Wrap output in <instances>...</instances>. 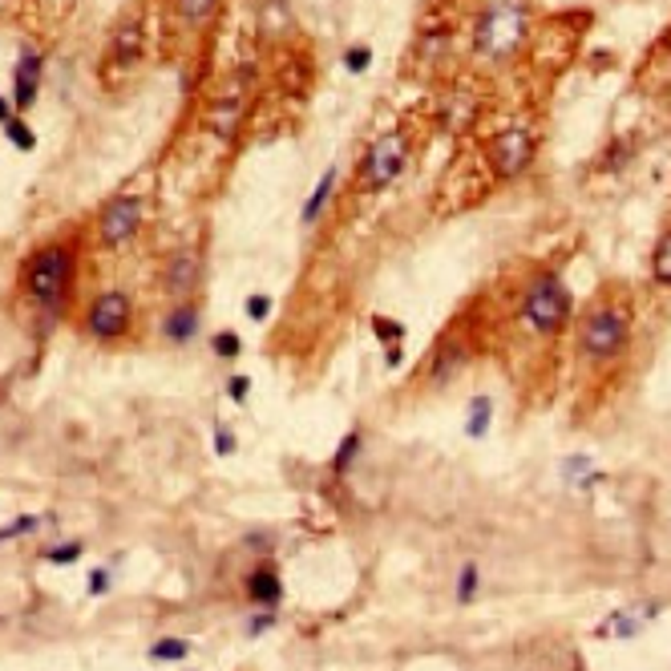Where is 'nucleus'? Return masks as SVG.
Returning a JSON list of instances; mask_svg holds the SVG:
<instances>
[{"label":"nucleus","instance_id":"20","mask_svg":"<svg viewBox=\"0 0 671 671\" xmlns=\"http://www.w3.org/2000/svg\"><path fill=\"white\" fill-rule=\"evenodd\" d=\"M186 655H190V643H186V639L166 635V639H154L150 651H146V659H150V663H178V659H186Z\"/></svg>","mask_w":671,"mask_h":671},{"label":"nucleus","instance_id":"38","mask_svg":"<svg viewBox=\"0 0 671 671\" xmlns=\"http://www.w3.org/2000/svg\"><path fill=\"white\" fill-rule=\"evenodd\" d=\"M16 118V110H13V102L8 97H0V126H8V121Z\"/></svg>","mask_w":671,"mask_h":671},{"label":"nucleus","instance_id":"33","mask_svg":"<svg viewBox=\"0 0 671 671\" xmlns=\"http://www.w3.org/2000/svg\"><path fill=\"white\" fill-rule=\"evenodd\" d=\"M105 590H110V566H93V570H89V595L102 598Z\"/></svg>","mask_w":671,"mask_h":671},{"label":"nucleus","instance_id":"4","mask_svg":"<svg viewBox=\"0 0 671 671\" xmlns=\"http://www.w3.org/2000/svg\"><path fill=\"white\" fill-rule=\"evenodd\" d=\"M631 340V312L619 304H598L582 315L578 323V348L590 360H611L627 348Z\"/></svg>","mask_w":671,"mask_h":671},{"label":"nucleus","instance_id":"27","mask_svg":"<svg viewBox=\"0 0 671 671\" xmlns=\"http://www.w3.org/2000/svg\"><path fill=\"white\" fill-rule=\"evenodd\" d=\"M40 525H45V517H40V514H21V517H13V522H4V525H0V542L24 538V534L40 530Z\"/></svg>","mask_w":671,"mask_h":671},{"label":"nucleus","instance_id":"23","mask_svg":"<svg viewBox=\"0 0 671 671\" xmlns=\"http://www.w3.org/2000/svg\"><path fill=\"white\" fill-rule=\"evenodd\" d=\"M210 352L218 356V360H239L243 356V336L239 331H231V328H223V331H215V336H210Z\"/></svg>","mask_w":671,"mask_h":671},{"label":"nucleus","instance_id":"2","mask_svg":"<svg viewBox=\"0 0 671 671\" xmlns=\"http://www.w3.org/2000/svg\"><path fill=\"white\" fill-rule=\"evenodd\" d=\"M525 29H530V13L522 4H509V0H490V4L477 13L473 21V49L481 57L493 61H506L522 49Z\"/></svg>","mask_w":671,"mask_h":671},{"label":"nucleus","instance_id":"9","mask_svg":"<svg viewBox=\"0 0 671 671\" xmlns=\"http://www.w3.org/2000/svg\"><path fill=\"white\" fill-rule=\"evenodd\" d=\"M202 271H207V263H202V251L199 247H178L174 255L162 263L158 271V283L162 291H166L170 299H194V291L202 287Z\"/></svg>","mask_w":671,"mask_h":671},{"label":"nucleus","instance_id":"19","mask_svg":"<svg viewBox=\"0 0 671 671\" xmlns=\"http://www.w3.org/2000/svg\"><path fill=\"white\" fill-rule=\"evenodd\" d=\"M81 554H85V542H81V538H65V542H53V546L40 550V562H49V566H73Z\"/></svg>","mask_w":671,"mask_h":671},{"label":"nucleus","instance_id":"13","mask_svg":"<svg viewBox=\"0 0 671 671\" xmlns=\"http://www.w3.org/2000/svg\"><path fill=\"white\" fill-rule=\"evenodd\" d=\"M243 113H247V93L231 89V93H223V97H218V102L207 110V129H210V134H218L223 142H234V137H239Z\"/></svg>","mask_w":671,"mask_h":671},{"label":"nucleus","instance_id":"1","mask_svg":"<svg viewBox=\"0 0 671 671\" xmlns=\"http://www.w3.org/2000/svg\"><path fill=\"white\" fill-rule=\"evenodd\" d=\"M81 271V251L69 239H53L37 247L21 267V291L29 296L32 307L61 315L73 296V283Z\"/></svg>","mask_w":671,"mask_h":671},{"label":"nucleus","instance_id":"39","mask_svg":"<svg viewBox=\"0 0 671 671\" xmlns=\"http://www.w3.org/2000/svg\"><path fill=\"white\" fill-rule=\"evenodd\" d=\"M0 622H4V614H0Z\"/></svg>","mask_w":671,"mask_h":671},{"label":"nucleus","instance_id":"7","mask_svg":"<svg viewBox=\"0 0 671 671\" xmlns=\"http://www.w3.org/2000/svg\"><path fill=\"white\" fill-rule=\"evenodd\" d=\"M146 202L137 194H113L102 210H97V243L105 251H118L126 243H134V234L142 231Z\"/></svg>","mask_w":671,"mask_h":671},{"label":"nucleus","instance_id":"28","mask_svg":"<svg viewBox=\"0 0 671 671\" xmlns=\"http://www.w3.org/2000/svg\"><path fill=\"white\" fill-rule=\"evenodd\" d=\"M340 61H344L348 77H360V73H368V65H372V49L368 45H348Z\"/></svg>","mask_w":671,"mask_h":671},{"label":"nucleus","instance_id":"10","mask_svg":"<svg viewBox=\"0 0 671 671\" xmlns=\"http://www.w3.org/2000/svg\"><path fill=\"white\" fill-rule=\"evenodd\" d=\"M40 81H45V57L32 45H24L13 65V110L16 113L32 110V102H37V93H40Z\"/></svg>","mask_w":671,"mask_h":671},{"label":"nucleus","instance_id":"25","mask_svg":"<svg viewBox=\"0 0 671 671\" xmlns=\"http://www.w3.org/2000/svg\"><path fill=\"white\" fill-rule=\"evenodd\" d=\"M215 8H218V0H178V16L186 24H207L215 16Z\"/></svg>","mask_w":671,"mask_h":671},{"label":"nucleus","instance_id":"32","mask_svg":"<svg viewBox=\"0 0 671 671\" xmlns=\"http://www.w3.org/2000/svg\"><path fill=\"white\" fill-rule=\"evenodd\" d=\"M234 449H239V437H234V428L215 425V453H218V457H231Z\"/></svg>","mask_w":671,"mask_h":671},{"label":"nucleus","instance_id":"17","mask_svg":"<svg viewBox=\"0 0 671 671\" xmlns=\"http://www.w3.org/2000/svg\"><path fill=\"white\" fill-rule=\"evenodd\" d=\"M360 453H364V433H360V428H352V433H344V441L336 445V453H331V473L344 477L348 469L356 465Z\"/></svg>","mask_w":671,"mask_h":671},{"label":"nucleus","instance_id":"31","mask_svg":"<svg viewBox=\"0 0 671 671\" xmlns=\"http://www.w3.org/2000/svg\"><path fill=\"white\" fill-rule=\"evenodd\" d=\"M247 396H251V376H243V372H231V376H226V401L243 404Z\"/></svg>","mask_w":671,"mask_h":671},{"label":"nucleus","instance_id":"15","mask_svg":"<svg viewBox=\"0 0 671 671\" xmlns=\"http://www.w3.org/2000/svg\"><path fill=\"white\" fill-rule=\"evenodd\" d=\"M336 174H340V170L328 166V170L320 174V182L312 186V194L304 199V210H299V223H304V226H315V223L323 218V210H328L331 194H336Z\"/></svg>","mask_w":671,"mask_h":671},{"label":"nucleus","instance_id":"18","mask_svg":"<svg viewBox=\"0 0 671 671\" xmlns=\"http://www.w3.org/2000/svg\"><path fill=\"white\" fill-rule=\"evenodd\" d=\"M490 420H493V401L490 396H473L469 401V412H465V437H485L490 433Z\"/></svg>","mask_w":671,"mask_h":671},{"label":"nucleus","instance_id":"30","mask_svg":"<svg viewBox=\"0 0 671 671\" xmlns=\"http://www.w3.org/2000/svg\"><path fill=\"white\" fill-rule=\"evenodd\" d=\"M477 582H481V574H477V562H465L457 574V598L461 603H469V598H477Z\"/></svg>","mask_w":671,"mask_h":671},{"label":"nucleus","instance_id":"29","mask_svg":"<svg viewBox=\"0 0 671 671\" xmlns=\"http://www.w3.org/2000/svg\"><path fill=\"white\" fill-rule=\"evenodd\" d=\"M247 320L251 323H267L271 320V312H275V299L271 296H263V291H255V296H247Z\"/></svg>","mask_w":671,"mask_h":671},{"label":"nucleus","instance_id":"36","mask_svg":"<svg viewBox=\"0 0 671 671\" xmlns=\"http://www.w3.org/2000/svg\"><path fill=\"white\" fill-rule=\"evenodd\" d=\"M404 360V344H388L384 348V368H401Z\"/></svg>","mask_w":671,"mask_h":671},{"label":"nucleus","instance_id":"22","mask_svg":"<svg viewBox=\"0 0 671 671\" xmlns=\"http://www.w3.org/2000/svg\"><path fill=\"white\" fill-rule=\"evenodd\" d=\"M368 328L376 331V340L380 344H404V323L401 320H393V315H380V312H372L368 315Z\"/></svg>","mask_w":671,"mask_h":671},{"label":"nucleus","instance_id":"8","mask_svg":"<svg viewBox=\"0 0 671 671\" xmlns=\"http://www.w3.org/2000/svg\"><path fill=\"white\" fill-rule=\"evenodd\" d=\"M534 154H538V142H534V134L522 126L501 129V134H493L490 142H485V158H490V170L498 178H517L534 162Z\"/></svg>","mask_w":671,"mask_h":671},{"label":"nucleus","instance_id":"34","mask_svg":"<svg viewBox=\"0 0 671 671\" xmlns=\"http://www.w3.org/2000/svg\"><path fill=\"white\" fill-rule=\"evenodd\" d=\"M271 627H275V611H259L255 619L247 622V635H251V639H259L263 631H271Z\"/></svg>","mask_w":671,"mask_h":671},{"label":"nucleus","instance_id":"37","mask_svg":"<svg viewBox=\"0 0 671 671\" xmlns=\"http://www.w3.org/2000/svg\"><path fill=\"white\" fill-rule=\"evenodd\" d=\"M247 546L251 550H271L275 538H271V534H247Z\"/></svg>","mask_w":671,"mask_h":671},{"label":"nucleus","instance_id":"5","mask_svg":"<svg viewBox=\"0 0 671 671\" xmlns=\"http://www.w3.org/2000/svg\"><path fill=\"white\" fill-rule=\"evenodd\" d=\"M404 162H409V134L393 129V134H380L376 142H368V150L360 154V166H356V186L364 194H380L404 174Z\"/></svg>","mask_w":671,"mask_h":671},{"label":"nucleus","instance_id":"35","mask_svg":"<svg viewBox=\"0 0 671 671\" xmlns=\"http://www.w3.org/2000/svg\"><path fill=\"white\" fill-rule=\"evenodd\" d=\"M622 158H631V146H627V142H614L611 154H606V170H619Z\"/></svg>","mask_w":671,"mask_h":671},{"label":"nucleus","instance_id":"16","mask_svg":"<svg viewBox=\"0 0 671 671\" xmlns=\"http://www.w3.org/2000/svg\"><path fill=\"white\" fill-rule=\"evenodd\" d=\"M461 364H465V348H461V344H441L433 356H428V380H433V384H445Z\"/></svg>","mask_w":671,"mask_h":671},{"label":"nucleus","instance_id":"21","mask_svg":"<svg viewBox=\"0 0 671 671\" xmlns=\"http://www.w3.org/2000/svg\"><path fill=\"white\" fill-rule=\"evenodd\" d=\"M651 279L659 287H671V231H663L651 251Z\"/></svg>","mask_w":671,"mask_h":671},{"label":"nucleus","instance_id":"24","mask_svg":"<svg viewBox=\"0 0 671 671\" xmlns=\"http://www.w3.org/2000/svg\"><path fill=\"white\" fill-rule=\"evenodd\" d=\"M562 477H566V481H574V485H595V481H598V473H595V465H590V457H582V453H574V457L562 461Z\"/></svg>","mask_w":671,"mask_h":671},{"label":"nucleus","instance_id":"6","mask_svg":"<svg viewBox=\"0 0 671 671\" xmlns=\"http://www.w3.org/2000/svg\"><path fill=\"white\" fill-rule=\"evenodd\" d=\"M81 328L93 344H118V340L129 336L134 328V299L129 291H97L93 299L85 304V315H81Z\"/></svg>","mask_w":671,"mask_h":671},{"label":"nucleus","instance_id":"11","mask_svg":"<svg viewBox=\"0 0 671 671\" xmlns=\"http://www.w3.org/2000/svg\"><path fill=\"white\" fill-rule=\"evenodd\" d=\"M202 328V307L194 304V299H178V304H170V312L162 315V340L174 348H186L194 336H199Z\"/></svg>","mask_w":671,"mask_h":671},{"label":"nucleus","instance_id":"12","mask_svg":"<svg viewBox=\"0 0 671 671\" xmlns=\"http://www.w3.org/2000/svg\"><path fill=\"white\" fill-rule=\"evenodd\" d=\"M142 53H146V24L137 21V16H129L110 37V61L118 65V69H134V65L142 61Z\"/></svg>","mask_w":671,"mask_h":671},{"label":"nucleus","instance_id":"26","mask_svg":"<svg viewBox=\"0 0 671 671\" xmlns=\"http://www.w3.org/2000/svg\"><path fill=\"white\" fill-rule=\"evenodd\" d=\"M4 137H8V142H13V146H16V150H21V154H29L32 146H37V134H32V126H29V121L21 118V113H16V118L8 121V126H4Z\"/></svg>","mask_w":671,"mask_h":671},{"label":"nucleus","instance_id":"14","mask_svg":"<svg viewBox=\"0 0 671 671\" xmlns=\"http://www.w3.org/2000/svg\"><path fill=\"white\" fill-rule=\"evenodd\" d=\"M243 587H247V598L259 606V611H275V606L283 603V578L271 562H259L255 570L247 574Z\"/></svg>","mask_w":671,"mask_h":671},{"label":"nucleus","instance_id":"3","mask_svg":"<svg viewBox=\"0 0 671 671\" xmlns=\"http://www.w3.org/2000/svg\"><path fill=\"white\" fill-rule=\"evenodd\" d=\"M522 320L530 323L538 336H554L570 320V287L562 283L558 271H542L530 279L522 296Z\"/></svg>","mask_w":671,"mask_h":671}]
</instances>
